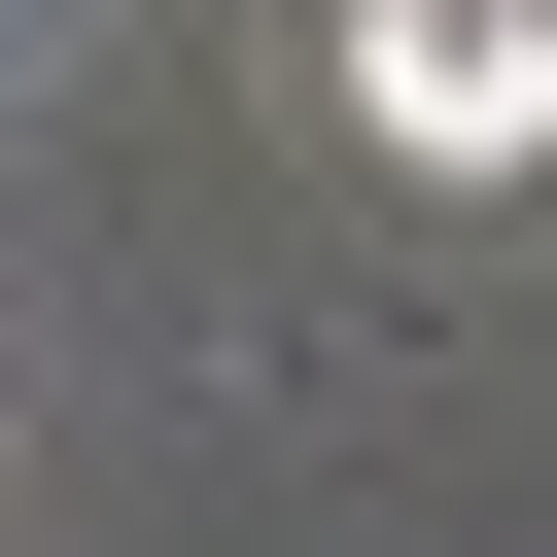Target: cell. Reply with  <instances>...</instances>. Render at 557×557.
Returning <instances> with one entry per match:
<instances>
[{
	"mask_svg": "<svg viewBox=\"0 0 557 557\" xmlns=\"http://www.w3.org/2000/svg\"><path fill=\"white\" fill-rule=\"evenodd\" d=\"M348 139L383 174H522L557 139V0H348Z\"/></svg>",
	"mask_w": 557,
	"mask_h": 557,
	"instance_id": "cell-1",
	"label": "cell"
}]
</instances>
